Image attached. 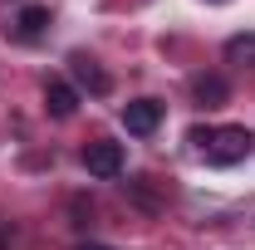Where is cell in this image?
Wrapping results in <instances>:
<instances>
[{
    "mask_svg": "<svg viewBox=\"0 0 255 250\" xmlns=\"http://www.w3.org/2000/svg\"><path fill=\"white\" fill-rule=\"evenodd\" d=\"M191 142L201 147V157L211 162V167H236V162H246L255 152V132L251 127H191Z\"/></svg>",
    "mask_w": 255,
    "mask_h": 250,
    "instance_id": "obj_1",
    "label": "cell"
},
{
    "mask_svg": "<svg viewBox=\"0 0 255 250\" xmlns=\"http://www.w3.org/2000/svg\"><path fill=\"white\" fill-rule=\"evenodd\" d=\"M84 167H89V177H103V182L123 177V142H89Z\"/></svg>",
    "mask_w": 255,
    "mask_h": 250,
    "instance_id": "obj_2",
    "label": "cell"
},
{
    "mask_svg": "<svg viewBox=\"0 0 255 250\" xmlns=\"http://www.w3.org/2000/svg\"><path fill=\"white\" fill-rule=\"evenodd\" d=\"M157 123H162V103L157 98H132V103L123 108V127L132 132V137H152Z\"/></svg>",
    "mask_w": 255,
    "mask_h": 250,
    "instance_id": "obj_3",
    "label": "cell"
},
{
    "mask_svg": "<svg viewBox=\"0 0 255 250\" xmlns=\"http://www.w3.org/2000/svg\"><path fill=\"white\" fill-rule=\"evenodd\" d=\"M44 108H49V118H74V108H79V89L64 84V79H49V84H44Z\"/></svg>",
    "mask_w": 255,
    "mask_h": 250,
    "instance_id": "obj_4",
    "label": "cell"
},
{
    "mask_svg": "<svg viewBox=\"0 0 255 250\" xmlns=\"http://www.w3.org/2000/svg\"><path fill=\"white\" fill-rule=\"evenodd\" d=\"M191 94H196V103H201V108H221L226 98H231V84H226L221 74H201V79L191 84Z\"/></svg>",
    "mask_w": 255,
    "mask_h": 250,
    "instance_id": "obj_5",
    "label": "cell"
},
{
    "mask_svg": "<svg viewBox=\"0 0 255 250\" xmlns=\"http://www.w3.org/2000/svg\"><path fill=\"white\" fill-rule=\"evenodd\" d=\"M74 79H79V89H89V94H108V74H103L94 59H84V54L74 59Z\"/></svg>",
    "mask_w": 255,
    "mask_h": 250,
    "instance_id": "obj_6",
    "label": "cell"
},
{
    "mask_svg": "<svg viewBox=\"0 0 255 250\" xmlns=\"http://www.w3.org/2000/svg\"><path fill=\"white\" fill-rule=\"evenodd\" d=\"M226 59L255 69V34H236V39H226Z\"/></svg>",
    "mask_w": 255,
    "mask_h": 250,
    "instance_id": "obj_7",
    "label": "cell"
},
{
    "mask_svg": "<svg viewBox=\"0 0 255 250\" xmlns=\"http://www.w3.org/2000/svg\"><path fill=\"white\" fill-rule=\"evenodd\" d=\"M15 25H20V34H44V25H49V10H44V5H25V10L15 15Z\"/></svg>",
    "mask_w": 255,
    "mask_h": 250,
    "instance_id": "obj_8",
    "label": "cell"
},
{
    "mask_svg": "<svg viewBox=\"0 0 255 250\" xmlns=\"http://www.w3.org/2000/svg\"><path fill=\"white\" fill-rule=\"evenodd\" d=\"M79 250H113V246H79Z\"/></svg>",
    "mask_w": 255,
    "mask_h": 250,
    "instance_id": "obj_9",
    "label": "cell"
}]
</instances>
